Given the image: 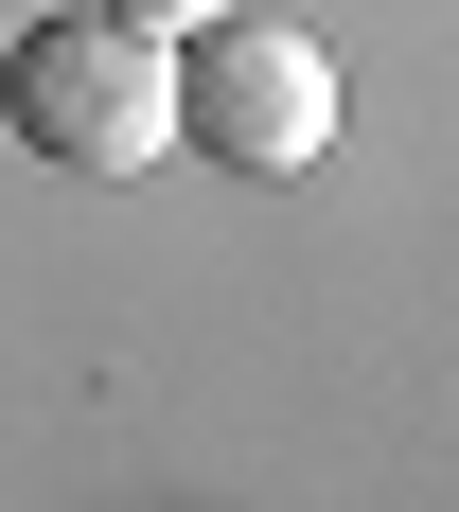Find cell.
<instances>
[{
    "label": "cell",
    "instance_id": "1",
    "mask_svg": "<svg viewBox=\"0 0 459 512\" xmlns=\"http://www.w3.org/2000/svg\"><path fill=\"white\" fill-rule=\"evenodd\" d=\"M0 124H18L53 177H142V159H177V71H159V36H124L106 0H71V18H18V36H0Z\"/></svg>",
    "mask_w": 459,
    "mask_h": 512
},
{
    "label": "cell",
    "instance_id": "2",
    "mask_svg": "<svg viewBox=\"0 0 459 512\" xmlns=\"http://www.w3.org/2000/svg\"><path fill=\"white\" fill-rule=\"evenodd\" d=\"M177 142H212L230 177H301L318 142H336V53L301 36V18H195L177 36Z\"/></svg>",
    "mask_w": 459,
    "mask_h": 512
},
{
    "label": "cell",
    "instance_id": "3",
    "mask_svg": "<svg viewBox=\"0 0 459 512\" xmlns=\"http://www.w3.org/2000/svg\"><path fill=\"white\" fill-rule=\"evenodd\" d=\"M106 18H124V36H159V53H177V36H195V18H230V0H106Z\"/></svg>",
    "mask_w": 459,
    "mask_h": 512
}]
</instances>
